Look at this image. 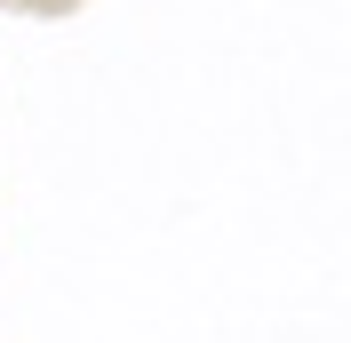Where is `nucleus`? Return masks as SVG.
<instances>
[{
    "mask_svg": "<svg viewBox=\"0 0 351 343\" xmlns=\"http://www.w3.org/2000/svg\"><path fill=\"white\" fill-rule=\"evenodd\" d=\"M0 8H16V16H72L80 0H0Z\"/></svg>",
    "mask_w": 351,
    "mask_h": 343,
    "instance_id": "1",
    "label": "nucleus"
}]
</instances>
